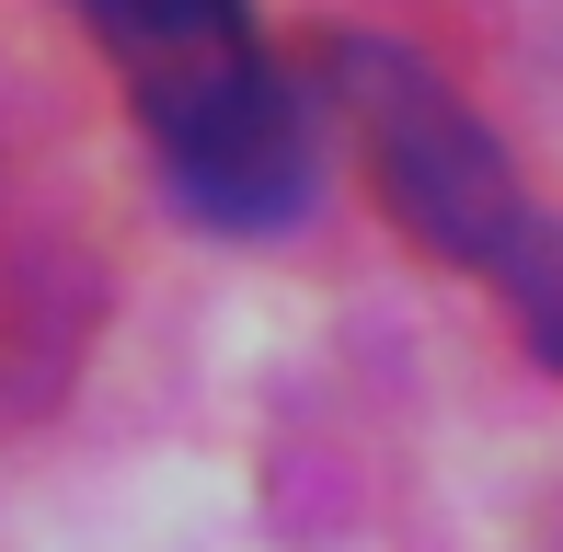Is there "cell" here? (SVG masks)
Here are the masks:
<instances>
[{"instance_id": "obj_3", "label": "cell", "mask_w": 563, "mask_h": 552, "mask_svg": "<svg viewBox=\"0 0 563 552\" xmlns=\"http://www.w3.org/2000/svg\"><path fill=\"white\" fill-rule=\"evenodd\" d=\"M81 12H92V35H104V58L139 81V104L208 81V69H230V58H253L242 0H81Z\"/></svg>"}, {"instance_id": "obj_1", "label": "cell", "mask_w": 563, "mask_h": 552, "mask_svg": "<svg viewBox=\"0 0 563 552\" xmlns=\"http://www.w3.org/2000/svg\"><path fill=\"white\" fill-rule=\"evenodd\" d=\"M322 81L356 115V150H368V185L426 254L449 265H506L529 242L518 208V173H506L495 128L415 58V46H379V35H334L322 46Z\"/></svg>"}, {"instance_id": "obj_2", "label": "cell", "mask_w": 563, "mask_h": 552, "mask_svg": "<svg viewBox=\"0 0 563 552\" xmlns=\"http://www.w3.org/2000/svg\"><path fill=\"white\" fill-rule=\"evenodd\" d=\"M139 115H150L162 173L196 219H219V231H288L311 208V104L265 69V46L208 69V81H185V92H150Z\"/></svg>"}]
</instances>
